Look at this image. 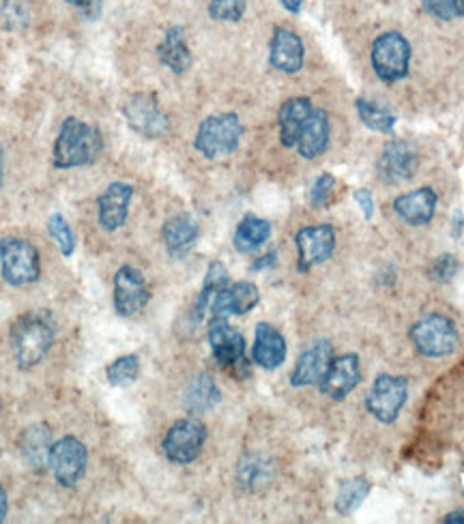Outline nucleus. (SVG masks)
I'll return each mask as SVG.
<instances>
[{
  "mask_svg": "<svg viewBox=\"0 0 464 524\" xmlns=\"http://www.w3.org/2000/svg\"><path fill=\"white\" fill-rule=\"evenodd\" d=\"M295 243L299 250V271L306 273L331 258L333 247H336V232L331 226L301 228Z\"/></svg>",
  "mask_w": 464,
  "mask_h": 524,
  "instance_id": "ddd939ff",
  "label": "nucleus"
},
{
  "mask_svg": "<svg viewBox=\"0 0 464 524\" xmlns=\"http://www.w3.org/2000/svg\"><path fill=\"white\" fill-rule=\"evenodd\" d=\"M67 3L86 13V16H95L99 9V0H67Z\"/></svg>",
  "mask_w": 464,
  "mask_h": 524,
  "instance_id": "ea45409f",
  "label": "nucleus"
},
{
  "mask_svg": "<svg viewBox=\"0 0 464 524\" xmlns=\"http://www.w3.org/2000/svg\"><path fill=\"white\" fill-rule=\"evenodd\" d=\"M282 7L290 13H299L301 11V5H303V0H280Z\"/></svg>",
  "mask_w": 464,
  "mask_h": 524,
  "instance_id": "79ce46f5",
  "label": "nucleus"
},
{
  "mask_svg": "<svg viewBox=\"0 0 464 524\" xmlns=\"http://www.w3.org/2000/svg\"><path fill=\"white\" fill-rule=\"evenodd\" d=\"M134 198V187L127 183H112L104 194L99 196V224L104 230H119L129 213V202Z\"/></svg>",
  "mask_w": 464,
  "mask_h": 524,
  "instance_id": "f3484780",
  "label": "nucleus"
},
{
  "mask_svg": "<svg viewBox=\"0 0 464 524\" xmlns=\"http://www.w3.org/2000/svg\"><path fill=\"white\" fill-rule=\"evenodd\" d=\"M417 168V151L411 142L391 140L379 159V179L387 185H400L413 177Z\"/></svg>",
  "mask_w": 464,
  "mask_h": 524,
  "instance_id": "4468645a",
  "label": "nucleus"
},
{
  "mask_svg": "<svg viewBox=\"0 0 464 524\" xmlns=\"http://www.w3.org/2000/svg\"><path fill=\"white\" fill-rule=\"evenodd\" d=\"M209 344L217 363L239 376V370L245 368V340L241 333L230 327L228 320L215 318L209 327Z\"/></svg>",
  "mask_w": 464,
  "mask_h": 524,
  "instance_id": "f8f14e48",
  "label": "nucleus"
},
{
  "mask_svg": "<svg viewBox=\"0 0 464 524\" xmlns=\"http://www.w3.org/2000/svg\"><path fill=\"white\" fill-rule=\"evenodd\" d=\"M248 0H211L209 13L217 22H239L245 13Z\"/></svg>",
  "mask_w": 464,
  "mask_h": 524,
  "instance_id": "72a5a7b5",
  "label": "nucleus"
},
{
  "mask_svg": "<svg viewBox=\"0 0 464 524\" xmlns=\"http://www.w3.org/2000/svg\"><path fill=\"white\" fill-rule=\"evenodd\" d=\"M5 181V153L0 149V185Z\"/></svg>",
  "mask_w": 464,
  "mask_h": 524,
  "instance_id": "a18cd8bd",
  "label": "nucleus"
},
{
  "mask_svg": "<svg viewBox=\"0 0 464 524\" xmlns=\"http://www.w3.org/2000/svg\"><path fill=\"white\" fill-rule=\"evenodd\" d=\"M273 262H275V254H267V256H263V260H258L252 269H254V271H258V269H265V267L273 265Z\"/></svg>",
  "mask_w": 464,
  "mask_h": 524,
  "instance_id": "37998d69",
  "label": "nucleus"
},
{
  "mask_svg": "<svg viewBox=\"0 0 464 524\" xmlns=\"http://www.w3.org/2000/svg\"><path fill=\"white\" fill-rule=\"evenodd\" d=\"M86 462H89V451L76 436H65V439L52 445L50 469L61 486H76L86 471Z\"/></svg>",
  "mask_w": 464,
  "mask_h": 524,
  "instance_id": "1a4fd4ad",
  "label": "nucleus"
},
{
  "mask_svg": "<svg viewBox=\"0 0 464 524\" xmlns=\"http://www.w3.org/2000/svg\"><path fill=\"white\" fill-rule=\"evenodd\" d=\"M329 144V119L325 110H312L310 119L303 125L297 149L306 159H316L323 155Z\"/></svg>",
  "mask_w": 464,
  "mask_h": 524,
  "instance_id": "b1692460",
  "label": "nucleus"
},
{
  "mask_svg": "<svg viewBox=\"0 0 464 524\" xmlns=\"http://www.w3.org/2000/svg\"><path fill=\"white\" fill-rule=\"evenodd\" d=\"M368 482L364 477H357V479H348L346 484H342L340 492H338V499H336V509L342 516H351L353 512L361 507L364 499L368 497Z\"/></svg>",
  "mask_w": 464,
  "mask_h": 524,
  "instance_id": "c756f323",
  "label": "nucleus"
},
{
  "mask_svg": "<svg viewBox=\"0 0 464 524\" xmlns=\"http://www.w3.org/2000/svg\"><path fill=\"white\" fill-rule=\"evenodd\" d=\"M207 441V428L198 419H181L164 436V454L174 464L194 462Z\"/></svg>",
  "mask_w": 464,
  "mask_h": 524,
  "instance_id": "6e6552de",
  "label": "nucleus"
},
{
  "mask_svg": "<svg viewBox=\"0 0 464 524\" xmlns=\"http://www.w3.org/2000/svg\"><path fill=\"white\" fill-rule=\"evenodd\" d=\"M151 301L149 286L142 273L134 267H121L114 275V310L119 316L129 318L147 308Z\"/></svg>",
  "mask_w": 464,
  "mask_h": 524,
  "instance_id": "9b49d317",
  "label": "nucleus"
},
{
  "mask_svg": "<svg viewBox=\"0 0 464 524\" xmlns=\"http://www.w3.org/2000/svg\"><path fill=\"white\" fill-rule=\"evenodd\" d=\"M101 149H104L101 131L95 125L69 116L54 142V166L61 170L89 166L101 155Z\"/></svg>",
  "mask_w": 464,
  "mask_h": 524,
  "instance_id": "f257e3e1",
  "label": "nucleus"
},
{
  "mask_svg": "<svg viewBox=\"0 0 464 524\" xmlns=\"http://www.w3.org/2000/svg\"><path fill=\"white\" fill-rule=\"evenodd\" d=\"M460 265H458V260L456 256L452 254H443L439 256L437 260L432 262V267H430V278L432 280H437V282H449L454 278V275L458 273Z\"/></svg>",
  "mask_w": 464,
  "mask_h": 524,
  "instance_id": "e433bc0d",
  "label": "nucleus"
},
{
  "mask_svg": "<svg viewBox=\"0 0 464 524\" xmlns=\"http://www.w3.org/2000/svg\"><path fill=\"white\" fill-rule=\"evenodd\" d=\"M0 265H3V278L9 286L33 284L41 275L37 247L18 237H5L0 241Z\"/></svg>",
  "mask_w": 464,
  "mask_h": 524,
  "instance_id": "20e7f679",
  "label": "nucleus"
},
{
  "mask_svg": "<svg viewBox=\"0 0 464 524\" xmlns=\"http://www.w3.org/2000/svg\"><path fill=\"white\" fill-rule=\"evenodd\" d=\"M222 400L220 387L215 385L213 376L209 374H198L194 376L190 385L185 389V406L192 415H202L213 411Z\"/></svg>",
  "mask_w": 464,
  "mask_h": 524,
  "instance_id": "a878e982",
  "label": "nucleus"
},
{
  "mask_svg": "<svg viewBox=\"0 0 464 524\" xmlns=\"http://www.w3.org/2000/svg\"><path fill=\"white\" fill-rule=\"evenodd\" d=\"M243 136V127L237 114H215L200 123L194 147L207 159L226 157L235 153Z\"/></svg>",
  "mask_w": 464,
  "mask_h": 524,
  "instance_id": "7ed1b4c3",
  "label": "nucleus"
},
{
  "mask_svg": "<svg viewBox=\"0 0 464 524\" xmlns=\"http://www.w3.org/2000/svg\"><path fill=\"white\" fill-rule=\"evenodd\" d=\"M331 359H333L331 344L327 340L314 342L308 351L301 353L293 374H290V385L308 387L321 383V378L325 376Z\"/></svg>",
  "mask_w": 464,
  "mask_h": 524,
  "instance_id": "dca6fc26",
  "label": "nucleus"
},
{
  "mask_svg": "<svg viewBox=\"0 0 464 524\" xmlns=\"http://www.w3.org/2000/svg\"><path fill=\"white\" fill-rule=\"evenodd\" d=\"M394 209L406 224L424 226L434 217V209H437V194H434L430 187H422L417 189V192L396 198Z\"/></svg>",
  "mask_w": 464,
  "mask_h": 524,
  "instance_id": "4be33fe9",
  "label": "nucleus"
},
{
  "mask_svg": "<svg viewBox=\"0 0 464 524\" xmlns=\"http://www.w3.org/2000/svg\"><path fill=\"white\" fill-rule=\"evenodd\" d=\"M198 235H200L198 224L190 215L170 217V220L164 224V230H162L166 250L172 258H177V260L185 258L194 250Z\"/></svg>",
  "mask_w": 464,
  "mask_h": 524,
  "instance_id": "6ab92c4d",
  "label": "nucleus"
},
{
  "mask_svg": "<svg viewBox=\"0 0 464 524\" xmlns=\"http://www.w3.org/2000/svg\"><path fill=\"white\" fill-rule=\"evenodd\" d=\"M357 112L359 119L364 121L374 131H381V134H391L396 125V114L391 112L387 106L379 104V101L370 99H357Z\"/></svg>",
  "mask_w": 464,
  "mask_h": 524,
  "instance_id": "c85d7f7f",
  "label": "nucleus"
},
{
  "mask_svg": "<svg viewBox=\"0 0 464 524\" xmlns=\"http://www.w3.org/2000/svg\"><path fill=\"white\" fill-rule=\"evenodd\" d=\"M312 114V104L306 97H295L288 99L286 104L280 108L278 125H280V140L284 147H295L303 125L310 119Z\"/></svg>",
  "mask_w": 464,
  "mask_h": 524,
  "instance_id": "5701e85b",
  "label": "nucleus"
},
{
  "mask_svg": "<svg viewBox=\"0 0 464 524\" xmlns=\"http://www.w3.org/2000/svg\"><path fill=\"white\" fill-rule=\"evenodd\" d=\"M361 383V368L357 355L331 359L325 376L321 378V393L331 400H344Z\"/></svg>",
  "mask_w": 464,
  "mask_h": 524,
  "instance_id": "2eb2a0df",
  "label": "nucleus"
},
{
  "mask_svg": "<svg viewBox=\"0 0 464 524\" xmlns=\"http://www.w3.org/2000/svg\"><path fill=\"white\" fill-rule=\"evenodd\" d=\"M269 63L282 74H297L303 67V43L288 28H275L269 46Z\"/></svg>",
  "mask_w": 464,
  "mask_h": 524,
  "instance_id": "a211bd4d",
  "label": "nucleus"
},
{
  "mask_svg": "<svg viewBox=\"0 0 464 524\" xmlns=\"http://www.w3.org/2000/svg\"><path fill=\"white\" fill-rule=\"evenodd\" d=\"M411 46L400 33H385L374 41L372 65L383 82H398L409 74Z\"/></svg>",
  "mask_w": 464,
  "mask_h": 524,
  "instance_id": "423d86ee",
  "label": "nucleus"
},
{
  "mask_svg": "<svg viewBox=\"0 0 464 524\" xmlns=\"http://www.w3.org/2000/svg\"><path fill=\"white\" fill-rule=\"evenodd\" d=\"M269 237H271V224L267 220H260V217L248 215L243 217L241 224L237 226L235 247L241 254H252L260 245H265Z\"/></svg>",
  "mask_w": 464,
  "mask_h": 524,
  "instance_id": "bb28decb",
  "label": "nucleus"
},
{
  "mask_svg": "<svg viewBox=\"0 0 464 524\" xmlns=\"http://www.w3.org/2000/svg\"><path fill=\"white\" fill-rule=\"evenodd\" d=\"M20 451L24 462L33 471L41 473L50 467V454H52V432L48 426L35 424L26 428L20 439Z\"/></svg>",
  "mask_w": 464,
  "mask_h": 524,
  "instance_id": "412c9836",
  "label": "nucleus"
},
{
  "mask_svg": "<svg viewBox=\"0 0 464 524\" xmlns=\"http://www.w3.org/2000/svg\"><path fill=\"white\" fill-rule=\"evenodd\" d=\"M28 20H31V13H28L24 0H5L3 7H0V22L7 31H22Z\"/></svg>",
  "mask_w": 464,
  "mask_h": 524,
  "instance_id": "473e14b6",
  "label": "nucleus"
},
{
  "mask_svg": "<svg viewBox=\"0 0 464 524\" xmlns=\"http://www.w3.org/2000/svg\"><path fill=\"white\" fill-rule=\"evenodd\" d=\"M226 286H228V269L222 265L220 260L211 262L207 278H205V286H202L200 295H215V293H220V290H224Z\"/></svg>",
  "mask_w": 464,
  "mask_h": 524,
  "instance_id": "c9c22d12",
  "label": "nucleus"
},
{
  "mask_svg": "<svg viewBox=\"0 0 464 524\" xmlns=\"http://www.w3.org/2000/svg\"><path fill=\"white\" fill-rule=\"evenodd\" d=\"M336 192V179L331 174H321L312 187V205L314 207H327L331 202V196Z\"/></svg>",
  "mask_w": 464,
  "mask_h": 524,
  "instance_id": "4c0bfd02",
  "label": "nucleus"
},
{
  "mask_svg": "<svg viewBox=\"0 0 464 524\" xmlns=\"http://www.w3.org/2000/svg\"><path fill=\"white\" fill-rule=\"evenodd\" d=\"M411 340L424 357H447L458 348V331L449 318L432 314L413 325Z\"/></svg>",
  "mask_w": 464,
  "mask_h": 524,
  "instance_id": "39448f33",
  "label": "nucleus"
},
{
  "mask_svg": "<svg viewBox=\"0 0 464 524\" xmlns=\"http://www.w3.org/2000/svg\"><path fill=\"white\" fill-rule=\"evenodd\" d=\"M443 522H445V524H464V512H454V514H449Z\"/></svg>",
  "mask_w": 464,
  "mask_h": 524,
  "instance_id": "c03bdc74",
  "label": "nucleus"
},
{
  "mask_svg": "<svg viewBox=\"0 0 464 524\" xmlns=\"http://www.w3.org/2000/svg\"><path fill=\"white\" fill-rule=\"evenodd\" d=\"M355 202L359 205L361 213H364L366 220H372V215H374V200H372V194L368 192V189H357V192H355Z\"/></svg>",
  "mask_w": 464,
  "mask_h": 524,
  "instance_id": "58836bf2",
  "label": "nucleus"
},
{
  "mask_svg": "<svg viewBox=\"0 0 464 524\" xmlns=\"http://www.w3.org/2000/svg\"><path fill=\"white\" fill-rule=\"evenodd\" d=\"M140 374V359L136 355H125L112 361L106 368V378L112 387H129L136 383Z\"/></svg>",
  "mask_w": 464,
  "mask_h": 524,
  "instance_id": "7c9ffc66",
  "label": "nucleus"
},
{
  "mask_svg": "<svg viewBox=\"0 0 464 524\" xmlns=\"http://www.w3.org/2000/svg\"><path fill=\"white\" fill-rule=\"evenodd\" d=\"M159 61H162L172 74H185L192 65V52L185 43V33L181 26H172L166 31L164 41L157 48Z\"/></svg>",
  "mask_w": 464,
  "mask_h": 524,
  "instance_id": "393cba45",
  "label": "nucleus"
},
{
  "mask_svg": "<svg viewBox=\"0 0 464 524\" xmlns=\"http://www.w3.org/2000/svg\"><path fill=\"white\" fill-rule=\"evenodd\" d=\"M54 344V323L46 312H28L11 327V351L20 370H31L43 361Z\"/></svg>",
  "mask_w": 464,
  "mask_h": 524,
  "instance_id": "f03ea898",
  "label": "nucleus"
},
{
  "mask_svg": "<svg viewBox=\"0 0 464 524\" xmlns=\"http://www.w3.org/2000/svg\"><path fill=\"white\" fill-rule=\"evenodd\" d=\"M7 514H9V499H7L5 488L0 486V522H5Z\"/></svg>",
  "mask_w": 464,
  "mask_h": 524,
  "instance_id": "a19ab883",
  "label": "nucleus"
},
{
  "mask_svg": "<svg viewBox=\"0 0 464 524\" xmlns=\"http://www.w3.org/2000/svg\"><path fill=\"white\" fill-rule=\"evenodd\" d=\"M48 232L50 237L56 241L58 250H61L63 256H71L76 250V237H74V230L67 224L65 217L61 213H52L48 217Z\"/></svg>",
  "mask_w": 464,
  "mask_h": 524,
  "instance_id": "2f4dec72",
  "label": "nucleus"
},
{
  "mask_svg": "<svg viewBox=\"0 0 464 524\" xmlns=\"http://www.w3.org/2000/svg\"><path fill=\"white\" fill-rule=\"evenodd\" d=\"M273 477V467L271 462L263 456H248L239 462V469H237V479H239V486L256 492L260 488L269 486Z\"/></svg>",
  "mask_w": 464,
  "mask_h": 524,
  "instance_id": "cd10ccee",
  "label": "nucleus"
},
{
  "mask_svg": "<svg viewBox=\"0 0 464 524\" xmlns=\"http://www.w3.org/2000/svg\"><path fill=\"white\" fill-rule=\"evenodd\" d=\"M424 9L439 20H456L464 16V0H422Z\"/></svg>",
  "mask_w": 464,
  "mask_h": 524,
  "instance_id": "f704fd0d",
  "label": "nucleus"
},
{
  "mask_svg": "<svg viewBox=\"0 0 464 524\" xmlns=\"http://www.w3.org/2000/svg\"><path fill=\"white\" fill-rule=\"evenodd\" d=\"M125 119L144 138H162L168 131V116L153 93H138L123 108Z\"/></svg>",
  "mask_w": 464,
  "mask_h": 524,
  "instance_id": "9d476101",
  "label": "nucleus"
},
{
  "mask_svg": "<svg viewBox=\"0 0 464 524\" xmlns=\"http://www.w3.org/2000/svg\"><path fill=\"white\" fill-rule=\"evenodd\" d=\"M252 357L254 363H258V366L265 370L280 368L286 361V340L282 333L269 323H258Z\"/></svg>",
  "mask_w": 464,
  "mask_h": 524,
  "instance_id": "aec40b11",
  "label": "nucleus"
},
{
  "mask_svg": "<svg viewBox=\"0 0 464 524\" xmlns=\"http://www.w3.org/2000/svg\"><path fill=\"white\" fill-rule=\"evenodd\" d=\"M406 396H409V385H406L402 376L381 374L368 391L366 409L381 424H394L406 402Z\"/></svg>",
  "mask_w": 464,
  "mask_h": 524,
  "instance_id": "0eeeda50",
  "label": "nucleus"
}]
</instances>
